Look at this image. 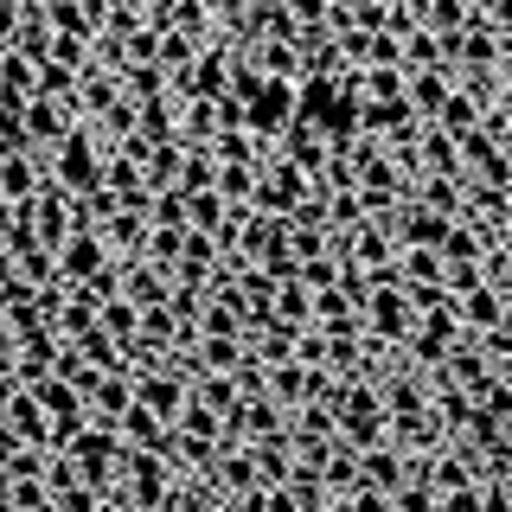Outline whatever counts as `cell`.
<instances>
[{"mask_svg": "<svg viewBox=\"0 0 512 512\" xmlns=\"http://www.w3.org/2000/svg\"><path fill=\"white\" fill-rule=\"evenodd\" d=\"M500 378H506V384H512V359H506V365H500Z\"/></svg>", "mask_w": 512, "mask_h": 512, "instance_id": "b9f144b4", "label": "cell"}, {"mask_svg": "<svg viewBox=\"0 0 512 512\" xmlns=\"http://www.w3.org/2000/svg\"><path fill=\"white\" fill-rule=\"evenodd\" d=\"M7 487H13V474H7V461H0V500H7Z\"/></svg>", "mask_w": 512, "mask_h": 512, "instance_id": "60d3db41", "label": "cell"}, {"mask_svg": "<svg viewBox=\"0 0 512 512\" xmlns=\"http://www.w3.org/2000/svg\"><path fill=\"white\" fill-rule=\"evenodd\" d=\"M96 327H103L109 340H116V346L128 352V346H135V333H141V308H135L128 295H109L103 308H96Z\"/></svg>", "mask_w": 512, "mask_h": 512, "instance_id": "7402d4cb", "label": "cell"}, {"mask_svg": "<svg viewBox=\"0 0 512 512\" xmlns=\"http://www.w3.org/2000/svg\"><path fill=\"white\" fill-rule=\"evenodd\" d=\"M122 493L141 512H167L173 493H180V468H173L167 455H135V448H128L122 455Z\"/></svg>", "mask_w": 512, "mask_h": 512, "instance_id": "3957f363", "label": "cell"}, {"mask_svg": "<svg viewBox=\"0 0 512 512\" xmlns=\"http://www.w3.org/2000/svg\"><path fill=\"white\" fill-rule=\"evenodd\" d=\"M320 480H327V493H333V500H346V493L359 487V448H346V442H340L327 461H320Z\"/></svg>", "mask_w": 512, "mask_h": 512, "instance_id": "d4e9b609", "label": "cell"}, {"mask_svg": "<svg viewBox=\"0 0 512 512\" xmlns=\"http://www.w3.org/2000/svg\"><path fill=\"white\" fill-rule=\"evenodd\" d=\"M180 436H199V442H224V416L212 404H199V397H186V410H180Z\"/></svg>", "mask_w": 512, "mask_h": 512, "instance_id": "f546056e", "label": "cell"}, {"mask_svg": "<svg viewBox=\"0 0 512 512\" xmlns=\"http://www.w3.org/2000/svg\"><path fill=\"white\" fill-rule=\"evenodd\" d=\"M109 263H116V256L103 250V231H71L58 244V282H71V288H90Z\"/></svg>", "mask_w": 512, "mask_h": 512, "instance_id": "5b68a950", "label": "cell"}, {"mask_svg": "<svg viewBox=\"0 0 512 512\" xmlns=\"http://www.w3.org/2000/svg\"><path fill=\"white\" fill-rule=\"evenodd\" d=\"M96 231H103V250L116 256V263H128V256L148 250V212H128V205H116V212L96 224Z\"/></svg>", "mask_w": 512, "mask_h": 512, "instance_id": "4fadbf2b", "label": "cell"}, {"mask_svg": "<svg viewBox=\"0 0 512 512\" xmlns=\"http://www.w3.org/2000/svg\"><path fill=\"white\" fill-rule=\"evenodd\" d=\"M455 314H461V333H487V327H500L506 295L493 282H480V288H468V295H455Z\"/></svg>", "mask_w": 512, "mask_h": 512, "instance_id": "ac0fdd59", "label": "cell"}, {"mask_svg": "<svg viewBox=\"0 0 512 512\" xmlns=\"http://www.w3.org/2000/svg\"><path fill=\"white\" fill-rule=\"evenodd\" d=\"M468 0H423V7H416V26H429L436 32V39H448V32H461L468 26Z\"/></svg>", "mask_w": 512, "mask_h": 512, "instance_id": "484cf974", "label": "cell"}, {"mask_svg": "<svg viewBox=\"0 0 512 512\" xmlns=\"http://www.w3.org/2000/svg\"><path fill=\"white\" fill-rule=\"evenodd\" d=\"M244 448H250L263 487H288V474H295V442H288V436H263V442H244Z\"/></svg>", "mask_w": 512, "mask_h": 512, "instance_id": "ffe728a7", "label": "cell"}, {"mask_svg": "<svg viewBox=\"0 0 512 512\" xmlns=\"http://www.w3.org/2000/svg\"><path fill=\"white\" fill-rule=\"evenodd\" d=\"M45 512H58V506H45Z\"/></svg>", "mask_w": 512, "mask_h": 512, "instance_id": "7bdbcfd3", "label": "cell"}, {"mask_svg": "<svg viewBox=\"0 0 512 512\" xmlns=\"http://www.w3.org/2000/svg\"><path fill=\"white\" fill-rule=\"evenodd\" d=\"M52 506V487L45 480H13L7 487V512H45Z\"/></svg>", "mask_w": 512, "mask_h": 512, "instance_id": "836d02e7", "label": "cell"}, {"mask_svg": "<svg viewBox=\"0 0 512 512\" xmlns=\"http://www.w3.org/2000/svg\"><path fill=\"white\" fill-rule=\"evenodd\" d=\"M122 295L135 301V308H167L173 276H167V269H154L148 256H128V263H122Z\"/></svg>", "mask_w": 512, "mask_h": 512, "instance_id": "5bb4252c", "label": "cell"}, {"mask_svg": "<svg viewBox=\"0 0 512 512\" xmlns=\"http://www.w3.org/2000/svg\"><path fill=\"white\" fill-rule=\"evenodd\" d=\"M148 224H186V192L180 186L154 192V199H148Z\"/></svg>", "mask_w": 512, "mask_h": 512, "instance_id": "e575fe53", "label": "cell"}, {"mask_svg": "<svg viewBox=\"0 0 512 512\" xmlns=\"http://www.w3.org/2000/svg\"><path fill=\"white\" fill-rule=\"evenodd\" d=\"M218 224H224V199H218V192H192V199H186V231L212 237Z\"/></svg>", "mask_w": 512, "mask_h": 512, "instance_id": "d6a6232c", "label": "cell"}, {"mask_svg": "<svg viewBox=\"0 0 512 512\" xmlns=\"http://www.w3.org/2000/svg\"><path fill=\"white\" fill-rule=\"evenodd\" d=\"M333 512H397V506H391V493H378V487H352L346 500H333Z\"/></svg>", "mask_w": 512, "mask_h": 512, "instance_id": "d590c367", "label": "cell"}, {"mask_svg": "<svg viewBox=\"0 0 512 512\" xmlns=\"http://www.w3.org/2000/svg\"><path fill=\"white\" fill-rule=\"evenodd\" d=\"M186 148V141H180ZM212 180H218V154L212 148H186L180 154V192L192 199V192H212Z\"/></svg>", "mask_w": 512, "mask_h": 512, "instance_id": "4316f807", "label": "cell"}, {"mask_svg": "<svg viewBox=\"0 0 512 512\" xmlns=\"http://www.w3.org/2000/svg\"><path fill=\"white\" fill-rule=\"evenodd\" d=\"M416 173H455L461 180V148H455V135H442L436 122L416 128Z\"/></svg>", "mask_w": 512, "mask_h": 512, "instance_id": "e0dca14e", "label": "cell"}, {"mask_svg": "<svg viewBox=\"0 0 512 512\" xmlns=\"http://www.w3.org/2000/svg\"><path fill=\"white\" fill-rule=\"evenodd\" d=\"M52 506L58 512H103V493H96V487H71V493H58Z\"/></svg>", "mask_w": 512, "mask_h": 512, "instance_id": "8d00e7d4", "label": "cell"}, {"mask_svg": "<svg viewBox=\"0 0 512 512\" xmlns=\"http://www.w3.org/2000/svg\"><path fill=\"white\" fill-rule=\"evenodd\" d=\"M276 320H288V327H314V288L301 276L276 282Z\"/></svg>", "mask_w": 512, "mask_h": 512, "instance_id": "cb8c5ba5", "label": "cell"}, {"mask_svg": "<svg viewBox=\"0 0 512 512\" xmlns=\"http://www.w3.org/2000/svg\"><path fill=\"white\" fill-rule=\"evenodd\" d=\"M13 276V256H7V237H0V282Z\"/></svg>", "mask_w": 512, "mask_h": 512, "instance_id": "f35d334b", "label": "cell"}, {"mask_svg": "<svg viewBox=\"0 0 512 512\" xmlns=\"http://www.w3.org/2000/svg\"><path fill=\"white\" fill-rule=\"evenodd\" d=\"M244 359H250V346L237 340V333H199V340H192V378L199 372H237Z\"/></svg>", "mask_w": 512, "mask_h": 512, "instance_id": "9a60e30c", "label": "cell"}, {"mask_svg": "<svg viewBox=\"0 0 512 512\" xmlns=\"http://www.w3.org/2000/svg\"><path fill=\"white\" fill-rule=\"evenodd\" d=\"M333 429H340V442L346 448H378L384 442V397H378V384H340L333 391Z\"/></svg>", "mask_w": 512, "mask_h": 512, "instance_id": "7a4b0ae2", "label": "cell"}, {"mask_svg": "<svg viewBox=\"0 0 512 512\" xmlns=\"http://www.w3.org/2000/svg\"><path fill=\"white\" fill-rule=\"evenodd\" d=\"M64 346H77V352H84V359L96 365V372H135V365H128V352H122L116 340H109V333H103V327H90V333H77V340H64Z\"/></svg>", "mask_w": 512, "mask_h": 512, "instance_id": "603a6c76", "label": "cell"}, {"mask_svg": "<svg viewBox=\"0 0 512 512\" xmlns=\"http://www.w3.org/2000/svg\"><path fill=\"white\" fill-rule=\"evenodd\" d=\"M128 404H135V372H103L90 384V423H103V429H116Z\"/></svg>", "mask_w": 512, "mask_h": 512, "instance_id": "7c38bea8", "label": "cell"}, {"mask_svg": "<svg viewBox=\"0 0 512 512\" xmlns=\"http://www.w3.org/2000/svg\"><path fill=\"white\" fill-rule=\"evenodd\" d=\"M103 160H109L103 135L90 122H71V135L45 154V180L58 192H71V199H84V192H103Z\"/></svg>", "mask_w": 512, "mask_h": 512, "instance_id": "6da1fadb", "label": "cell"}, {"mask_svg": "<svg viewBox=\"0 0 512 512\" xmlns=\"http://www.w3.org/2000/svg\"><path fill=\"white\" fill-rule=\"evenodd\" d=\"M391 231H397V244H404V250H442V237L455 231V218H442V212H429V205H410L404 199V212L391 218Z\"/></svg>", "mask_w": 512, "mask_h": 512, "instance_id": "9c48e42d", "label": "cell"}, {"mask_svg": "<svg viewBox=\"0 0 512 512\" xmlns=\"http://www.w3.org/2000/svg\"><path fill=\"white\" fill-rule=\"evenodd\" d=\"M359 77V103H397L404 96V71H352Z\"/></svg>", "mask_w": 512, "mask_h": 512, "instance_id": "1f68e13d", "label": "cell"}, {"mask_svg": "<svg viewBox=\"0 0 512 512\" xmlns=\"http://www.w3.org/2000/svg\"><path fill=\"white\" fill-rule=\"evenodd\" d=\"M410 480V455L397 442H378V448H359V487H378V493H397Z\"/></svg>", "mask_w": 512, "mask_h": 512, "instance_id": "30bf717a", "label": "cell"}, {"mask_svg": "<svg viewBox=\"0 0 512 512\" xmlns=\"http://www.w3.org/2000/svg\"><path fill=\"white\" fill-rule=\"evenodd\" d=\"M404 96H410V116L416 122H436V109L455 96V71L448 64H429V71H404Z\"/></svg>", "mask_w": 512, "mask_h": 512, "instance_id": "ba28073f", "label": "cell"}, {"mask_svg": "<svg viewBox=\"0 0 512 512\" xmlns=\"http://www.w3.org/2000/svg\"><path fill=\"white\" fill-rule=\"evenodd\" d=\"M39 186H45V160L39 154H0V199L26 205Z\"/></svg>", "mask_w": 512, "mask_h": 512, "instance_id": "2e32d148", "label": "cell"}, {"mask_svg": "<svg viewBox=\"0 0 512 512\" xmlns=\"http://www.w3.org/2000/svg\"><path fill=\"white\" fill-rule=\"evenodd\" d=\"M480 116H487V109H480L474 96H461V90H455V96H448V103L436 109V128H442V135H455V141H461L468 128H480Z\"/></svg>", "mask_w": 512, "mask_h": 512, "instance_id": "f1b7e54d", "label": "cell"}, {"mask_svg": "<svg viewBox=\"0 0 512 512\" xmlns=\"http://www.w3.org/2000/svg\"><path fill=\"white\" fill-rule=\"evenodd\" d=\"M64 455L77 461V474H84V487L109 493V487H116V480H122V455H128V448H122V436H116V429L90 423L84 436H77L71 448H64Z\"/></svg>", "mask_w": 512, "mask_h": 512, "instance_id": "277c9868", "label": "cell"}, {"mask_svg": "<svg viewBox=\"0 0 512 512\" xmlns=\"http://www.w3.org/2000/svg\"><path fill=\"white\" fill-rule=\"evenodd\" d=\"M116 436H122V448H135V455H167L173 461V423H160L148 404H128Z\"/></svg>", "mask_w": 512, "mask_h": 512, "instance_id": "52a82bcc", "label": "cell"}, {"mask_svg": "<svg viewBox=\"0 0 512 512\" xmlns=\"http://www.w3.org/2000/svg\"><path fill=\"white\" fill-rule=\"evenodd\" d=\"M256 173H263V167H224V160H218L212 192H218L224 205H250V199H256Z\"/></svg>", "mask_w": 512, "mask_h": 512, "instance_id": "4dcf8cb0", "label": "cell"}, {"mask_svg": "<svg viewBox=\"0 0 512 512\" xmlns=\"http://www.w3.org/2000/svg\"><path fill=\"white\" fill-rule=\"evenodd\" d=\"M0 416H7V429H13L26 448H52V416H45V404L32 397V384H20V391L7 397V410H0Z\"/></svg>", "mask_w": 512, "mask_h": 512, "instance_id": "8fae6325", "label": "cell"}, {"mask_svg": "<svg viewBox=\"0 0 512 512\" xmlns=\"http://www.w3.org/2000/svg\"><path fill=\"white\" fill-rule=\"evenodd\" d=\"M493 244H500V250H512V218L500 224V237H493Z\"/></svg>", "mask_w": 512, "mask_h": 512, "instance_id": "ab89813d", "label": "cell"}, {"mask_svg": "<svg viewBox=\"0 0 512 512\" xmlns=\"http://www.w3.org/2000/svg\"><path fill=\"white\" fill-rule=\"evenodd\" d=\"M180 250H186V224H148V250H141V256H148L154 269H167V276H173Z\"/></svg>", "mask_w": 512, "mask_h": 512, "instance_id": "83f0119b", "label": "cell"}, {"mask_svg": "<svg viewBox=\"0 0 512 512\" xmlns=\"http://www.w3.org/2000/svg\"><path fill=\"white\" fill-rule=\"evenodd\" d=\"M186 397H192V384H186V372H173V365H148V372H135V404H148L160 423H180Z\"/></svg>", "mask_w": 512, "mask_h": 512, "instance_id": "8992f818", "label": "cell"}, {"mask_svg": "<svg viewBox=\"0 0 512 512\" xmlns=\"http://www.w3.org/2000/svg\"><path fill=\"white\" fill-rule=\"evenodd\" d=\"M13 448H26V442H20V436H13V429H7V416H0V461H7V455H13Z\"/></svg>", "mask_w": 512, "mask_h": 512, "instance_id": "74e56055", "label": "cell"}, {"mask_svg": "<svg viewBox=\"0 0 512 512\" xmlns=\"http://www.w3.org/2000/svg\"><path fill=\"white\" fill-rule=\"evenodd\" d=\"M180 141H148V154H141V173H148V192H173L180 186Z\"/></svg>", "mask_w": 512, "mask_h": 512, "instance_id": "44dd1931", "label": "cell"}, {"mask_svg": "<svg viewBox=\"0 0 512 512\" xmlns=\"http://www.w3.org/2000/svg\"><path fill=\"white\" fill-rule=\"evenodd\" d=\"M404 199L429 205V212H442V218H461V180H455V173H416Z\"/></svg>", "mask_w": 512, "mask_h": 512, "instance_id": "d6986e66", "label": "cell"}]
</instances>
